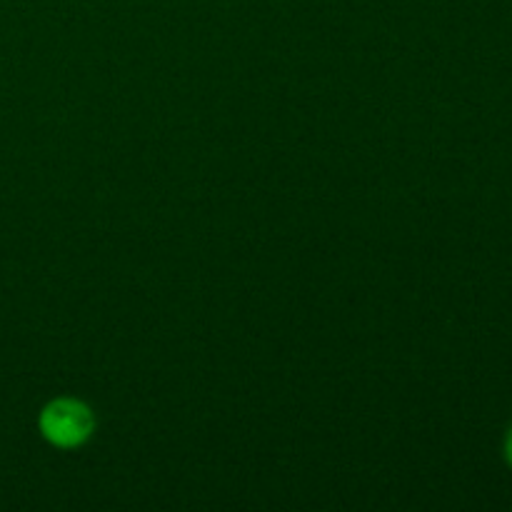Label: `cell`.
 I'll use <instances>...</instances> for the list:
<instances>
[{
    "instance_id": "cell-1",
    "label": "cell",
    "mask_w": 512,
    "mask_h": 512,
    "mask_svg": "<svg viewBox=\"0 0 512 512\" xmlns=\"http://www.w3.org/2000/svg\"><path fill=\"white\" fill-rule=\"evenodd\" d=\"M40 435L55 448H78L95 430V415L83 400L55 398L40 410Z\"/></svg>"
},
{
    "instance_id": "cell-2",
    "label": "cell",
    "mask_w": 512,
    "mask_h": 512,
    "mask_svg": "<svg viewBox=\"0 0 512 512\" xmlns=\"http://www.w3.org/2000/svg\"><path fill=\"white\" fill-rule=\"evenodd\" d=\"M505 460H508V465L512 468V428L508 430V438H505Z\"/></svg>"
}]
</instances>
